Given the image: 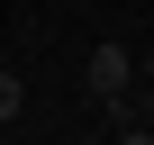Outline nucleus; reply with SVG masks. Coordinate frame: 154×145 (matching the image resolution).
<instances>
[{
    "label": "nucleus",
    "mask_w": 154,
    "mask_h": 145,
    "mask_svg": "<svg viewBox=\"0 0 154 145\" xmlns=\"http://www.w3.org/2000/svg\"><path fill=\"white\" fill-rule=\"evenodd\" d=\"M100 127H109V136H118V145H145V136H154V127H145V100H136V82H127V91H109V100H100Z\"/></svg>",
    "instance_id": "f03ea898"
},
{
    "label": "nucleus",
    "mask_w": 154,
    "mask_h": 145,
    "mask_svg": "<svg viewBox=\"0 0 154 145\" xmlns=\"http://www.w3.org/2000/svg\"><path fill=\"white\" fill-rule=\"evenodd\" d=\"M18 109H27V82H18L9 63H0V127H18Z\"/></svg>",
    "instance_id": "7ed1b4c3"
},
{
    "label": "nucleus",
    "mask_w": 154,
    "mask_h": 145,
    "mask_svg": "<svg viewBox=\"0 0 154 145\" xmlns=\"http://www.w3.org/2000/svg\"><path fill=\"white\" fill-rule=\"evenodd\" d=\"M136 100H145V127H154V72H145V91H136Z\"/></svg>",
    "instance_id": "20e7f679"
},
{
    "label": "nucleus",
    "mask_w": 154,
    "mask_h": 145,
    "mask_svg": "<svg viewBox=\"0 0 154 145\" xmlns=\"http://www.w3.org/2000/svg\"><path fill=\"white\" fill-rule=\"evenodd\" d=\"M127 82H136V54H127L118 36H100V45L82 54V91H91V100H109V91H127Z\"/></svg>",
    "instance_id": "f257e3e1"
}]
</instances>
